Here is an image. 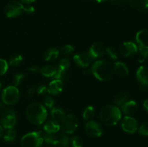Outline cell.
Wrapping results in <instances>:
<instances>
[{
  "mask_svg": "<svg viewBox=\"0 0 148 147\" xmlns=\"http://www.w3.org/2000/svg\"><path fill=\"white\" fill-rule=\"evenodd\" d=\"M8 69V63L5 60L0 59V76L4 75Z\"/></svg>",
  "mask_w": 148,
  "mask_h": 147,
  "instance_id": "35",
  "label": "cell"
},
{
  "mask_svg": "<svg viewBox=\"0 0 148 147\" xmlns=\"http://www.w3.org/2000/svg\"><path fill=\"white\" fill-rule=\"evenodd\" d=\"M47 110L42 104L33 102L30 104L26 110V116L31 123L40 125L45 122L47 118Z\"/></svg>",
  "mask_w": 148,
  "mask_h": 147,
  "instance_id": "1",
  "label": "cell"
},
{
  "mask_svg": "<svg viewBox=\"0 0 148 147\" xmlns=\"http://www.w3.org/2000/svg\"><path fill=\"white\" fill-rule=\"evenodd\" d=\"M121 118V111L116 105H107L101 109L100 119L107 125H115L119 122Z\"/></svg>",
  "mask_w": 148,
  "mask_h": 147,
  "instance_id": "3",
  "label": "cell"
},
{
  "mask_svg": "<svg viewBox=\"0 0 148 147\" xmlns=\"http://www.w3.org/2000/svg\"><path fill=\"white\" fill-rule=\"evenodd\" d=\"M137 53L138 61L140 63L144 62L148 58V46H139Z\"/></svg>",
  "mask_w": 148,
  "mask_h": 147,
  "instance_id": "24",
  "label": "cell"
},
{
  "mask_svg": "<svg viewBox=\"0 0 148 147\" xmlns=\"http://www.w3.org/2000/svg\"><path fill=\"white\" fill-rule=\"evenodd\" d=\"M44 102L45 105H46V106L47 107V108H50V109L53 108V105H54V100H53V99L51 97H46L45 98Z\"/></svg>",
  "mask_w": 148,
  "mask_h": 147,
  "instance_id": "38",
  "label": "cell"
},
{
  "mask_svg": "<svg viewBox=\"0 0 148 147\" xmlns=\"http://www.w3.org/2000/svg\"><path fill=\"white\" fill-rule=\"evenodd\" d=\"M95 1H97L98 2H104V1H106V0H95Z\"/></svg>",
  "mask_w": 148,
  "mask_h": 147,
  "instance_id": "47",
  "label": "cell"
},
{
  "mask_svg": "<svg viewBox=\"0 0 148 147\" xmlns=\"http://www.w3.org/2000/svg\"><path fill=\"white\" fill-rule=\"evenodd\" d=\"M137 46L134 43L131 41L125 42L120 47V52L125 57H131L137 53Z\"/></svg>",
  "mask_w": 148,
  "mask_h": 147,
  "instance_id": "12",
  "label": "cell"
},
{
  "mask_svg": "<svg viewBox=\"0 0 148 147\" xmlns=\"http://www.w3.org/2000/svg\"><path fill=\"white\" fill-rule=\"evenodd\" d=\"M136 41L139 46H147L148 44V30L146 29L140 30L136 35Z\"/></svg>",
  "mask_w": 148,
  "mask_h": 147,
  "instance_id": "20",
  "label": "cell"
},
{
  "mask_svg": "<svg viewBox=\"0 0 148 147\" xmlns=\"http://www.w3.org/2000/svg\"><path fill=\"white\" fill-rule=\"evenodd\" d=\"M130 5L137 10H144L148 8V0H129Z\"/></svg>",
  "mask_w": 148,
  "mask_h": 147,
  "instance_id": "22",
  "label": "cell"
},
{
  "mask_svg": "<svg viewBox=\"0 0 148 147\" xmlns=\"http://www.w3.org/2000/svg\"><path fill=\"white\" fill-rule=\"evenodd\" d=\"M143 106H144V108L148 112V99H146L145 101L143 103Z\"/></svg>",
  "mask_w": 148,
  "mask_h": 147,
  "instance_id": "44",
  "label": "cell"
},
{
  "mask_svg": "<svg viewBox=\"0 0 148 147\" xmlns=\"http://www.w3.org/2000/svg\"><path fill=\"white\" fill-rule=\"evenodd\" d=\"M29 70L31 72H33V73H38V72L40 71V69H39V67H38L37 66H31V67L29 69Z\"/></svg>",
  "mask_w": 148,
  "mask_h": 147,
  "instance_id": "42",
  "label": "cell"
},
{
  "mask_svg": "<svg viewBox=\"0 0 148 147\" xmlns=\"http://www.w3.org/2000/svg\"><path fill=\"white\" fill-rule=\"evenodd\" d=\"M34 92H36V87H32L31 89H30V90H29L28 94L30 95H33Z\"/></svg>",
  "mask_w": 148,
  "mask_h": 147,
  "instance_id": "45",
  "label": "cell"
},
{
  "mask_svg": "<svg viewBox=\"0 0 148 147\" xmlns=\"http://www.w3.org/2000/svg\"><path fill=\"white\" fill-rule=\"evenodd\" d=\"M87 135L92 138H98L103 133L102 126L95 120H90L86 123L85 127Z\"/></svg>",
  "mask_w": 148,
  "mask_h": 147,
  "instance_id": "10",
  "label": "cell"
},
{
  "mask_svg": "<svg viewBox=\"0 0 148 147\" xmlns=\"http://www.w3.org/2000/svg\"><path fill=\"white\" fill-rule=\"evenodd\" d=\"M23 11L25 12L27 14H31L34 12V7H32L30 4H26L25 6L24 5V7H23Z\"/></svg>",
  "mask_w": 148,
  "mask_h": 147,
  "instance_id": "40",
  "label": "cell"
},
{
  "mask_svg": "<svg viewBox=\"0 0 148 147\" xmlns=\"http://www.w3.org/2000/svg\"><path fill=\"white\" fill-rule=\"evenodd\" d=\"M95 111L93 107L88 106L84 110L82 116H83V118L85 120H91L92 118H93V117L95 116Z\"/></svg>",
  "mask_w": 148,
  "mask_h": 147,
  "instance_id": "27",
  "label": "cell"
},
{
  "mask_svg": "<svg viewBox=\"0 0 148 147\" xmlns=\"http://www.w3.org/2000/svg\"><path fill=\"white\" fill-rule=\"evenodd\" d=\"M56 70L57 69L53 66L51 65H46V66H43L40 69V73L43 76H46V77H53L54 74H56Z\"/></svg>",
  "mask_w": 148,
  "mask_h": 147,
  "instance_id": "23",
  "label": "cell"
},
{
  "mask_svg": "<svg viewBox=\"0 0 148 147\" xmlns=\"http://www.w3.org/2000/svg\"><path fill=\"white\" fill-rule=\"evenodd\" d=\"M23 7L24 5L20 1H12L6 6L4 13L9 18H15L23 13Z\"/></svg>",
  "mask_w": 148,
  "mask_h": 147,
  "instance_id": "9",
  "label": "cell"
},
{
  "mask_svg": "<svg viewBox=\"0 0 148 147\" xmlns=\"http://www.w3.org/2000/svg\"><path fill=\"white\" fill-rule=\"evenodd\" d=\"M36 0H22V2L24 4H30L31 3L34 2Z\"/></svg>",
  "mask_w": 148,
  "mask_h": 147,
  "instance_id": "43",
  "label": "cell"
},
{
  "mask_svg": "<svg viewBox=\"0 0 148 147\" xmlns=\"http://www.w3.org/2000/svg\"><path fill=\"white\" fill-rule=\"evenodd\" d=\"M69 144H71L72 147H82L83 146V142L82 139L77 135H73L71 137L69 140Z\"/></svg>",
  "mask_w": 148,
  "mask_h": 147,
  "instance_id": "30",
  "label": "cell"
},
{
  "mask_svg": "<svg viewBox=\"0 0 148 147\" xmlns=\"http://www.w3.org/2000/svg\"><path fill=\"white\" fill-rule=\"evenodd\" d=\"M127 98H128V95L126 92H121L119 93L115 97L114 99V103L118 106H121L123 104L125 103L127 101Z\"/></svg>",
  "mask_w": 148,
  "mask_h": 147,
  "instance_id": "26",
  "label": "cell"
},
{
  "mask_svg": "<svg viewBox=\"0 0 148 147\" xmlns=\"http://www.w3.org/2000/svg\"><path fill=\"white\" fill-rule=\"evenodd\" d=\"M106 51L105 46L101 42H95L92 44L88 54L90 59H98L101 57Z\"/></svg>",
  "mask_w": 148,
  "mask_h": 147,
  "instance_id": "13",
  "label": "cell"
},
{
  "mask_svg": "<svg viewBox=\"0 0 148 147\" xmlns=\"http://www.w3.org/2000/svg\"><path fill=\"white\" fill-rule=\"evenodd\" d=\"M63 82L61 80L53 79L49 83L47 87V92L52 95H58L62 92Z\"/></svg>",
  "mask_w": 148,
  "mask_h": 147,
  "instance_id": "14",
  "label": "cell"
},
{
  "mask_svg": "<svg viewBox=\"0 0 148 147\" xmlns=\"http://www.w3.org/2000/svg\"><path fill=\"white\" fill-rule=\"evenodd\" d=\"M121 128L128 133H134L138 129V123L132 116H125L121 121Z\"/></svg>",
  "mask_w": 148,
  "mask_h": 147,
  "instance_id": "11",
  "label": "cell"
},
{
  "mask_svg": "<svg viewBox=\"0 0 148 147\" xmlns=\"http://www.w3.org/2000/svg\"><path fill=\"white\" fill-rule=\"evenodd\" d=\"M43 141L47 144H52L58 147H68L69 144V139L67 135L64 133H46L43 135Z\"/></svg>",
  "mask_w": 148,
  "mask_h": 147,
  "instance_id": "4",
  "label": "cell"
},
{
  "mask_svg": "<svg viewBox=\"0 0 148 147\" xmlns=\"http://www.w3.org/2000/svg\"><path fill=\"white\" fill-rule=\"evenodd\" d=\"M127 0H111V2L115 5H121L127 2Z\"/></svg>",
  "mask_w": 148,
  "mask_h": 147,
  "instance_id": "41",
  "label": "cell"
},
{
  "mask_svg": "<svg viewBox=\"0 0 148 147\" xmlns=\"http://www.w3.org/2000/svg\"><path fill=\"white\" fill-rule=\"evenodd\" d=\"M59 56V50L55 48H51L49 49L45 53V59L47 61H52L56 60Z\"/></svg>",
  "mask_w": 148,
  "mask_h": 147,
  "instance_id": "25",
  "label": "cell"
},
{
  "mask_svg": "<svg viewBox=\"0 0 148 147\" xmlns=\"http://www.w3.org/2000/svg\"><path fill=\"white\" fill-rule=\"evenodd\" d=\"M138 131L141 135H145V136L148 135V122H145V123L142 124L139 128Z\"/></svg>",
  "mask_w": 148,
  "mask_h": 147,
  "instance_id": "37",
  "label": "cell"
},
{
  "mask_svg": "<svg viewBox=\"0 0 148 147\" xmlns=\"http://www.w3.org/2000/svg\"><path fill=\"white\" fill-rule=\"evenodd\" d=\"M36 92L40 95H44L47 92V87L44 85H40L36 88Z\"/></svg>",
  "mask_w": 148,
  "mask_h": 147,
  "instance_id": "39",
  "label": "cell"
},
{
  "mask_svg": "<svg viewBox=\"0 0 148 147\" xmlns=\"http://www.w3.org/2000/svg\"><path fill=\"white\" fill-rule=\"evenodd\" d=\"M113 71L119 77H125L128 75L129 69L123 62L117 61L113 65Z\"/></svg>",
  "mask_w": 148,
  "mask_h": 147,
  "instance_id": "15",
  "label": "cell"
},
{
  "mask_svg": "<svg viewBox=\"0 0 148 147\" xmlns=\"http://www.w3.org/2000/svg\"><path fill=\"white\" fill-rule=\"evenodd\" d=\"M66 71H63L62 69H58L56 70V74H54V76H53V79H57V80H61L62 81L63 79H65L66 77Z\"/></svg>",
  "mask_w": 148,
  "mask_h": 147,
  "instance_id": "32",
  "label": "cell"
},
{
  "mask_svg": "<svg viewBox=\"0 0 148 147\" xmlns=\"http://www.w3.org/2000/svg\"><path fill=\"white\" fill-rule=\"evenodd\" d=\"M74 50V47L71 45H65L61 49V51L65 56H68V55H70L71 53L73 52Z\"/></svg>",
  "mask_w": 148,
  "mask_h": 147,
  "instance_id": "36",
  "label": "cell"
},
{
  "mask_svg": "<svg viewBox=\"0 0 148 147\" xmlns=\"http://www.w3.org/2000/svg\"><path fill=\"white\" fill-rule=\"evenodd\" d=\"M16 136H17V133L13 128L8 129V131L4 135V140L6 142H12L14 141Z\"/></svg>",
  "mask_w": 148,
  "mask_h": 147,
  "instance_id": "29",
  "label": "cell"
},
{
  "mask_svg": "<svg viewBox=\"0 0 148 147\" xmlns=\"http://www.w3.org/2000/svg\"><path fill=\"white\" fill-rule=\"evenodd\" d=\"M43 130L46 133H58L59 131L60 125H59V122H56L53 120H50L45 123L44 126H43Z\"/></svg>",
  "mask_w": 148,
  "mask_h": 147,
  "instance_id": "19",
  "label": "cell"
},
{
  "mask_svg": "<svg viewBox=\"0 0 148 147\" xmlns=\"http://www.w3.org/2000/svg\"><path fill=\"white\" fill-rule=\"evenodd\" d=\"M91 71L95 77L102 82L110 80L114 74L113 66L109 62L104 60L95 61L92 64Z\"/></svg>",
  "mask_w": 148,
  "mask_h": 147,
  "instance_id": "2",
  "label": "cell"
},
{
  "mask_svg": "<svg viewBox=\"0 0 148 147\" xmlns=\"http://www.w3.org/2000/svg\"><path fill=\"white\" fill-rule=\"evenodd\" d=\"M1 123L3 128L12 129L16 124V115L14 110L10 108H4L1 117Z\"/></svg>",
  "mask_w": 148,
  "mask_h": 147,
  "instance_id": "8",
  "label": "cell"
},
{
  "mask_svg": "<svg viewBox=\"0 0 148 147\" xmlns=\"http://www.w3.org/2000/svg\"><path fill=\"white\" fill-rule=\"evenodd\" d=\"M51 117L53 120L56 121L58 122H62V120L65 116L64 111L62 109H61L60 108H51Z\"/></svg>",
  "mask_w": 148,
  "mask_h": 147,
  "instance_id": "21",
  "label": "cell"
},
{
  "mask_svg": "<svg viewBox=\"0 0 148 147\" xmlns=\"http://www.w3.org/2000/svg\"><path fill=\"white\" fill-rule=\"evenodd\" d=\"M4 135V129H3V127L0 125V138L3 136Z\"/></svg>",
  "mask_w": 148,
  "mask_h": 147,
  "instance_id": "46",
  "label": "cell"
},
{
  "mask_svg": "<svg viewBox=\"0 0 148 147\" xmlns=\"http://www.w3.org/2000/svg\"><path fill=\"white\" fill-rule=\"evenodd\" d=\"M24 79V75L22 73H17L14 75L12 78V83L14 86H17L19 84H20L22 82Z\"/></svg>",
  "mask_w": 148,
  "mask_h": 147,
  "instance_id": "33",
  "label": "cell"
},
{
  "mask_svg": "<svg viewBox=\"0 0 148 147\" xmlns=\"http://www.w3.org/2000/svg\"><path fill=\"white\" fill-rule=\"evenodd\" d=\"M75 63L82 68H87L90 63V58L88 53H78L74 56Z\"/></svg>",
  "mask_w": 148,
  "mask_h": 147,
  "instance_id": "16",
  "label": "cell"
},
{
  "mask_svg": "<svg viewBox=\"0 0 148 147\" xmlns=\"http://www.w3.org/2000/svg\"><path fill=\"white\" fill-rule=\"evenodd\" d=\"M106 52L107 55H108L112 60L115 61L116 60L117 58H118V54H117L116 50V49L114 48L113 47L106 48Z\"/></svg>",
  "mask_w": 148,
  "mask_h": 147,
  "instance_id": "34",
  "label": "cell"
},
{
  "mask_svg": "<svg viewBox=\"0 0 148 147\" xmlns=\"http://www.w3.org/2000/svg\"><path fill=\"white\" fill-rule=\"evenodd\" d=\"M22 61H23V57L20 55H14L10 57L9 60V64L12 67H16V66H20Z\"/></svg>",
  "mask_w": 148,
  "mask_h": 147,
  "instance_id": "28",
  "label": "cell"
},
{
  "mask_svg": "<svg viewBox=\"0 0 148 147\" xmlns=\"http://www.w3.org/2000/svg\"><path fill=\"white\" fill-rule=\"evenodd\" d=\"M43 138L40 132H30L25 134L21 139L22 147H41Z\"/></svg>",
  "mask_w": 148,
  "mask_h": 147,
  "instance_id": "5",
  "label": "cell"
},
{
  "mask_svg": "<svg viewBox=\"0 0 148 147\" xmlns=\"http://www.w3.org/2000/svg\"><path fill=\"white\" fill-rule=\"evenodd\" d=\"M20 97V92L17 86H9L4 89L1 94V100L3 103L7 105L16 104Z\"/></svg>",
  "mask_w": 148,
  "mask_h": 147,
  "instance_id": "6",
  "label": "cell"
},
{
  "mask_svg": "<svg viewBox=\"0 0 148 147\" xmlns=\"http://www.w3.org/2000/svg\"><path fill=\"white\" fill-rule=\"evenodd\" d=\"M136 76L138 82L143 86H148V68L140 66L137 71Z\"/></svg>",
  "mask_w": 148,
  "mask_h": 147,
  "instance_id": "18",
  "label": "cell"
},
{
  "mask_svg": "<svg viewBox=\"0 0 148 147\" xmlns=\"http://www.w3.org/2000/svg\"><path fill=\"white\" fill-rule=\"evenodd\" d=\"M77 127L78 120L76 117L73 115H65L61 122L60 128L65 133H73L77 130Z\"/></svg>",
  "mask_w": 148,
  "mask_h": 147,
  "instance_id": "7",
  "label": "cell"
},
{
  "mask_svg": "<svg viewBox=\"0 0 148 147\" xmlns=\"http://www.w3.org/2000/svg\"><path fill=\"white\" fill-rule=\"evenodd\" d=\"M70 66V61L67 58H63L59 63V69L63 71H67Z\"/></svg>",
  "mask_w": 148,
  "mask_h": 147,
  "instance_id": "31",
  "label": "cell"
},
{
  "mask_svg": "<svg viewBox=\"0 0 148 147\" xmlns=\"http://www.w3.org/2000/svg\"><path fill=\"white\" fill-rule=\"evenodd\" d=\"M121 110L123 112L127 115V116H132L136 113L137 110V105L135 101H127L121 105Z\"/></svg>",
  "mask_w": 148,
  "mask_h": 147,
  "instance_id": "17",
  "label": "cell"
},
{
  "mask_svg": "<svg viewBox=\"0 0 148 147\" xmlns=\"http://www.w3.org/2000/svg\"><path fill=\"white\" fill-rule=\"evenodd\" d=\"M1 83H0V89H1Z\"/></svg>",
  "mask_w": 148,
  "mask_h": 147,
  "instance_id": "48",
  "label": "cell"
}]
</instances>
